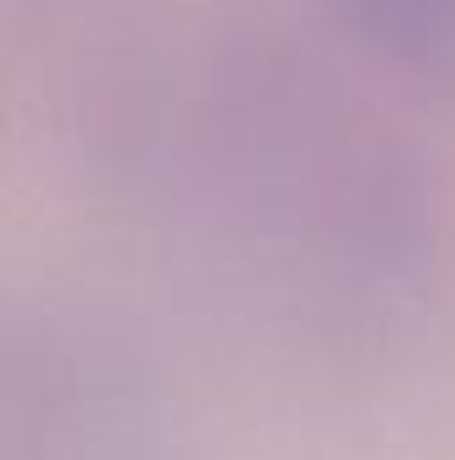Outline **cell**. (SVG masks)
Returning a JSON list of instances; mask_svg holds the SVG:
<instances>
[{
	"instance_id": "3",
	"label": "cell",
	"mask_w": 455,
	"mask_h": 460,
	"mask_svg": "<svg viewBox=\"0 0 455 460\" xmlns=\"http://www.w3.org/2000/svg\"><path fill=\"white\" fill-rule=\"evenodd\" d=\"M327 11L386 65L455 81V0H327Z\"/></svg>"
},
{
	"instance_id": "2",
	"label": "cell",
	"mask_w": 455,
	"mask_h": 460,
	"mask_svg": "<svg viewBox=\"0 0 455 460\" xmlns=\"http://www.w3.org/2000/svg\"><path fill=\"white\" fill-rule=\"evenodd\" d=\"M0 402L5 460H183L156 364L76 300L11 311Z\"/></svg>"
},
{
	"instance_id": "1",
	"label": "cell",
	"mask_w": 455,
	"mask_h": 460,
	"mask_svg": "<svg viewBox=\"0 0 455 460\" xmlns=\"http://www.w3.org/2000/svg\"><path fill=\"white\" fill-rule=\"evenodd\" d=\"M16 5L86 166L263 316L364 358L440 305L445 215L424 161L306 49L177 0Z\"/></svg>"
}]
</instances>
